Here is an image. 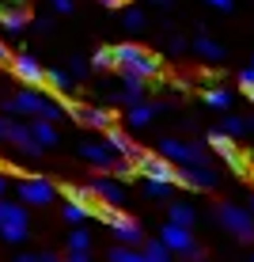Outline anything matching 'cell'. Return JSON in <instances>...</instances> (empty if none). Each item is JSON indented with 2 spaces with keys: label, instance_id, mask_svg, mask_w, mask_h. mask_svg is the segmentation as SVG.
<instances>
[{
  "label": "cell",
  "instance_id": "6",
  "mask_svg": "<svg viewBox=\"0 0 254 262\" xmlns=\"http://www.w3.org/2000/svg\"><path fill=\"white\" fill-rule=\"evenodd\" d=\"M205 141H209V148H213V152H220L224 167H232L235 175H250V160L243 156L239 148H235V137H228L220 125H216V129H209V133H205Z\"/></svg>",
  "mask_w": 254,
  "mask_h": 262
},
{
  "label": "cell",
  "instance_id": "42",
  "mask_svg": "<svg viewBox=\"0 0 254 262\" xmlns=\"http://www.w3.org/2000/svg\"><path fill=\"white\" fill-rule=\"evenodd\" d=\"M152 4H156L159 12H167V8H175V0H152Z\"/></svg>",
  "mask_w": 254,
  "mask_h": 262
},
{
  "label": "cell",
  "instance_id": "9",
  "mask_svg": "<svg viewBox=\"0 0 254 262\" xmlns=\"http://www.w3.org/2000/svg\"><path fill=\"white\" fill-rule=\"evenodd\" d=\"M159 152L171 160L175 167H194V164H209V152L194 141H178V137H163Z\"/></svg>",
  "mask_w": 254,
  "mask_h": 262
},
{
  "label": "cell",
  "instance_id": "32",
  "mask_svg": "<svg viewBox=\"0 0 254 262\" xmlns=\"http://www.w3.org/2000/svg\"><path fill=\"white\" fill-rule=\"evenodd\" d=\"M144 194L152 202H167L171 198V183H159V179H144Z\"/></svg>",
  "mask_w": 254,
  "mask_h": 262
},
{
  "label": "cell",
  "instance_id": "36",
  "mask_svg": "<svg viewBox=\"0 0 254 262\" xmlns=\"http://www.w3.org/2000/svg\"><path fill=\"white\" fill-rule=\"evenodd\" d=\"M239 88H243V92H247V88H254V65L239 72Z\"/></svg>",
  "mask_w": 254,
  "mask_h": 262
},
{
  "label": "cell",
  "instance_id": "26",
  "mask_svg": "<svg viewBox=\"0 0 254 262\" xmlns=\"http://www.w3.org/2000/svg\"><path fill=\"white\" fill-rule=\"evenodd\" d=\"M141 251H144V258H148V262H171V255H175L163 239H144Z\"/></svg>",
  "mask_w": 254,
  "mask_h": 262
},
{
  "label": "cell",
  "instance_id": "30",
  "mask_svg": "<svg viewBox=\"0 0 254 262\" xmlns=\"http://www.w3.org/2000/svg\"><path fill=\"white\" fill-rule=\"evenodd\" d=\"M65 251H91V232L87 228H72L65 239Z\"/></svg>",
  "mask_w": 254,
  "mask_h": 262
},
{
  "label": "cell",
  "instance_id": "47",
  "mask_svg": "<svg viewBox=\"0 0 254 262\" xmlns=\"http://www.w3.org/2000/svg\"><path fill=\"white\" fill-rule=\"evenodd\" d=\"M247 209H250V213H254V194H250V205H247Z\"/></svg>",
  "mask_w": 254,
  "mask_h": 262
},
{
  "label": "cell",
  "instance_id": "37",
  "mask_svg": "<svg viewBox=\"0 0 254 262\" xmlns=\"http://www.w3.org/2000/svg\"><path fill=\"white\" fill-rule=\"evenodd\" d=\"M205 4H209V8H216V12H232L235 0H205Z\"/></svg>",
  "mask_w": 254,
  "mask_h": 262
},
{
  "label": "cell",
  "instance_id": "2",
  "mask_svg": "<svg viewBox=\"0 0 254 262\" xmlns=\"http://www.w3.org/2000/svg\"><path fill=\"white\" fill-rule=\"evenodd\" d=\"M114 61H118L122 72H133V76H144V80L163 76V61L152 50L137 46V42H122V46H114Z\"/></svg>",
  "mask_w": 254,
  "mask_h": 262
},
{
  "label": "cell",
  "instance_id": "27",
  "mask_svg": "<svg viewBox=\"0 0 254 262\" xmlns=\"http://www.w3.org/2000/svg\"><path fill=\"white\" fill-rule=\"evenodd\" d=\"M106 262H148V258H144L141 247H125V243H122V247L106 251Z\"/></svg>",
  "mask_w": 254,
  "mask_h": 262
},
{
  "label": "cell",
  "instance_id": "24",
  "mask_svg": "<svg viewBox=\"0 0 254 262\" xmlns=\"http://www.w3.org/2000/svg\"><path fill=\"white\" fill-rule=\"evenodd\" d=\"M167 221H171V224H182V228H194L197 213L190 209V205H182V202H171V205H167Z\"/></svg>",
  "mask_w": 254,
  "mask_h": 262
},
{
  "label": "cell",
  "instance_id": "49",
  "mask_svg": "<svg viewBox=\"0 0 254 262\" xmlns=\"http://www.w3.org/2000/svg\"><path fill=\"white\" fill-rule=\"evenodd\" d=\"M250 262H254V255H250Z\"/></svg>",
  "mask_w": 254,
  "mask_h": 262
},
{
  "label": "cell",
  "instance_id": "41",
  "mask_svg": "<svg viewBox=\"0 0 254 262\" xmlns=\"http://www.w3.org/2000/svg\"><path fill=\"white\" fill-rule=\"evenodd\" d=\"M0 65H12V53H8L4 42H0Z\"/></svg>",
  "mask_w": 254,
  "mask_h": 262
},
{
  "label": "cell",
  "instance_id": "13",
  "mask_svg": "<svg viewBox=\"0 0 254 262\" xmlns=\"http://www.w3.org/2000/svg\"><path fill=\"white\" fill-rule=\"evenodd\" d=\"M220 175L213 164H194V167H178V186L182 190H216Z\"/></svg>",
  "mask_w": 254,
  "mask_h": 262
},
{
  "label": "cell",
  "instance_id": "35",
  "mask_svg": "<svg viewBox=\"0 0 254 262\" xmlns=\"http://www.w3.org/2000/svg\"><path fill=\"white\" fill-rule=\"evenodd\" d=\"M65 262H95L91 251H65Z\"/></svg>",
  "mask_w": 254,
  "mask_h": 262
},
{
  "label": "cell",
  "instance_id": "4",
  "mask_svg": "<svg viewBox=\"0 0 254 262\" xmlns=\"http://www.w3.org/2000/svg\"><path fill=\"white\" fill-rule=\"evenodd\" d=\"M27 236H31V216H27V205L0 198V239H4V243H23Z\"/></svg>",
  "mask_w": 254,
  "mask_h": 262
},
{
  "label": "cell",
  "instance_id": "5",
  "mask_svg": "<svg viewBox=\"0 0 254 262\" xmlns=\"http://www.w3.org/2000/svg\"><path fill=\"white\" fill-rule=\"evenodd\" d=\"M216 224H220L224 232H232L235 239L254 243V213L250 209H239V205L224 202V205H216Z\"/></svg>",
  "mask_w": 254,
  "mask_h": 262
},
{
  "label": "cell",
  "instance_id": "40",
  "mask_svg": "<svg viewBox=\"0 0 254 262\" xmlns=\"http://www.w3.org/2000/svg\"><path fill=\"white\" fill-rule=\"evenodd\" d=\"M53 12H61V15H68V12H72V0H53Z\"/></svg>",
  "mask_w": 254,
  "mask_h": 262
},
{
  "label": "cell",
  "instance_id": "44",
  "mask_svg": "<svg viewBox=\"0 0 254 262\" xmlns=\"http://www.w3.org/2000/svg\"><path fill=\"white\" fill-rule=\"evenodd\" d=\"M103 8H125V0H103Z\"/></svg>",
  "mask_w": 254,
  "mask_h": 262
},
{
  "label": "cell",
  "instance_id": "45",
  "mask_svg": "<svg viewBox=\"0 0 254 262\" xmlns=\"http://www.w3.org/2000/svg\"><path fill=\"white\" fill-rule=\"evenodd\" d=\"M4 194H8V179L0 175V198H4Z\"/></svg>",
  "mask_w": 254,
  "mask_h": 262
},
{
  "label": "cell",
  "instance_id": "1",
  "mask_svg": "<svg viewBox=\"0 0 254 262\" xmlns=\"http://www.w3.org/2000/svg\"><path fill=\"white\" fill-rule=\"evenodd\" d=\"M4 114H31V118H46V122H57L65 111V103L61 99H46L38 92V88H31V92H19L12 99H4Z\"/></svg>",
  "mask_w": 254,
  "mask_h": 262
},
{
  "label": "cell",
  "instance_id": "22",
  "mask_svg": "<svg viewBox=\"0 0 254 262\" xmlns=\"http://www.w3.org/2000/svg\"><path fill=\"white\" fill-rule=\"evenodd\" d=\"M27 125H31V137L38 141L42 148H53V144L61 141V137H57V129H53V122H46V118H31Z\"/></svg>",
  "mask_w": 254,
  "mask_h": 262
},
{
  "label": "cell",
  "instance_id": "28",
  "mask_svg": "<svg viewBox=\"0 0 254 262\" xmlns=\"http://www.w3.org/2000/svg\"><path fill=\"white\" fill-rule=\"evenodd\" d=\"M201 99L213 106V111H228V106H232V92H224V88H205Z\"/></svg>",
  "mask_w": 254,
  "mask_h": 262
},
{
  "label": "cell",
  "instance_id": "11",
  "mask_svg": "<svg viewBox=\"0 0 254 262\" xmlns=\"http://www.w3.org/2000/svg\"><path fill=\"white\" fill-rule=\"evenodd\" d=\"M61 103H65V111L72 114V118H76L80 125H87V129H114V111H106V106H80V103H72V99H61Z\"/></svg>",
  "mask_w": 254,
  "mask_h": 262
},
{
  "label": "cell",
  "instance_id": "29",
  "mask_svg": "<svg viewBox=\"0 0 254 262\" xmlns=\"http://www.w3.org/2000/svg\"><path fill=\"white\" fill-rule=\"evenodd\" d=\"M91 69H95V72H110V69H118V61H114V46H99V50H95V57H91Z\"/></svg>",
  "mask_w": 254,
  "mask_h": 262
},
{
  "label": "cell",
  "instance_id": "50",
  "mask_svg": "<svg viewBox=\"0 0 254 262\" xmlns=\"http://www.w3.org/2000/svg\"><path fill=\"white\" fill-rule=\"evenodd\" d=\"M250 61H254V57H250Z\"/></svg>",
  "mask_w": 254,
  "mask_h": 262
},
{
  "label": "cell",
  "instance_id": "8",
  "mask_svg": "<svg viewBox=\"0 0 254 262\" xmlns=\"http://www.w3.org/2000/svg\"><path fill=\"white\" fill-rule=\"evenodd\" d=\"M133 171L144 179H159V183H171V186H178V167L171 164L163 152H148V148H141V156H137V164H133Z\"/></svg>",
  "mask_w": 254,
  "mask_h": 262
},
{
  "label": "cell",
  "instance_id": "14",
  "mask_svg": "<svg viewBox=\"0 0 254 262\" xmlns=\"http://www.w3.org/2000/svg\"><path fill=\"white\" fill-rule=\"evenodd\" d=\"M12 76L19 80L23 88H46V69H42L31 53H15L12 57Z\"/></svg>",
  "mask_w": 254,
  "mask_h": 262
},
{
  "label": "cell",
  "instance_id": "43",
  "mask_svg": "<svg viewBox=\"0 0 254 262\" xmlns=\"http://www.w3.org/2000/svg\"><path fill=\"white\" fill-rule=\"evenodd\" d=\"M8 125H12V122H8V118H0V141L8 137Z\"/></svg>",
  "mask_w": 254,
  "mask_h": 262
},
{
  "label": "cell",
  "instance_id": "17",
  "mask_svg": "<svg viewBox=\"0 0 254 262\" xmlns=\"http://www.w3.org/2000/svg\"><path fill=\"white\" fill-rule=\"evenodd\" d=\"M91 190L99 194V202H103V205H114V209H122V205H125V190L114 183V179H106V175L91 179Z\"/></svg>",
  "mask_w": 254,
  "mask_h": 262
},
{
  "label": "cell",
  "instance_id": "18",
  "mask_svg": "<svg viewBox=\"0 0 254 262\" xmlns=\"http://www.w3.org/2000/svg\"><path fill=\"white\" fill-rule=\"evenodd\" d=\"M106 141H110V148H114L122 160L137 164V156H141V144H133V137H129L125 129H118V125H114V129H106Z\"/></svg>",
  "mask_w": 254,
  "mask_h": 262
},
{
  "label": "cell",
  "instance_id": "46",
  "mask_svg": "<svg viewBox=\"0 0 254 262\" xmlns=\"http://www.w3.org/2000/svg\"><path fill=\"white\" fill-rule=\"evenodd\" d=\"M243 95H247V99H250V103H254V88H247V92H243Z\"/></svg>",
  "mask_w": 254,
  "mask_h": 262
},
{
  "label": "cell",
  "instance_id": "38",
  "mask_svg": "<svg viewBox=\"0 0 254 262\" xmlns=\"http://www.w3.org/2000/svg\"><path fill=\"white\" fill-rule=\"evenodd\" d=\"M42 262H65V255H57V251H38Z\"/></svg>",
  "mask_w": 254,
  "mask_h": 262
},
{
  "label": "cell",
  "instance_id": "12",
  "mask_svg": "<svg viewBox=\"0 0 254 262\" xmlns=\"http://www.w3.org/2000/svg\"><path fill=\"white\" fill-rule=\"evenodd\" d=\"M15 190H19V202L23 205H38V209H46L53 198H57V186H53L50 179H38V175H27Z\"/></svg>",
  "mask_w": 254,
  "mask_h": 262
},
{
  "label": "cell",
  "instance_id": "48",
  "mask_svg": "<svg viewBox=\"0 0 254 262\" xmlns=\"http://www.w3.org/2000/svg\"><path fill=\"white\" fill-rule=\"evenodd\" d=\"M250 129H254V118H250Z\"/></svg>",
  "mask_w": 254,
  "mask_h": 262
},
{
  "label": "cell",
  "instance_id": "15",
  "mask_svg": "<svg viewBox=\"0 0 254 262\" xmlns=\"http://www.w3.org/2000/svg\"><path fill=\"white\" fill-rule=\"evenodd\" d=\"M31 23V4L27 0H0V27L4 31H27Z\"/></svg>",
  "mask_w": 254,
  "mask_h": 262
},
{
  "label": "cell",
  "instance_id": "3",
  "mask_svg": "<svg viewBox=\"0 0 254 262\" xmlns=\"http://www.w3.org/2000/svg\"><path fill=\"white\" fill-rule=\"evenodd\" d=\"M95 216H103V224L118 236V243H125V247H144V232H141V224L133 221L129 213H122V209H114V205H103V202H99Z\"/></svg>",
  "mask_w": 254,
  "mask_h": 262
},
{
  "label": "cell",
  "instance_id": "23",
  "mask_svg": "<svg viewBox=\"0 0 254 262\" xmlns=\"http://www.w3.org/2000/svg\"><path fill=\"white\" fill-rule=\"evenodd\" d=\"M194 53H197V57H205V61H224V46H220V42H213L209 34H197V38H194Z\"/></svg>",
  "mask_w": 254,
  "mask_h": 262
},
{
  "label": "cell",
  "instance_id": "39",
  "mask_svg": "<svg viewBox=\"0 0 254 262\" xmlns=\"http://www.w3.org/2000/svg\"><path fill=\"white\" fill-rule=\"evenodd\" d=\"M12 262H42V258H38V251H23V255H15Z\"/></svg>",
  "mask_w": 254,
  "mask_h": 262
},
{
  "label": "cell",
  "instance_id": "33",
  "mask_svg": "<svg viewBox=\"0 0 254 262\" xmlns=\"http://www.w3.org/2000/svg\"><path fill=\"white\" fill-rule=\"evenodd\" d=\"M122 23H125V31H141V27H144V15L137 12V8H125V12H122Z\"/></svg>",
  "mask_w": 254,
  "mask_h": 262
},
{
  "label": "cell",
  "instance_id": "34",
  "mask_svg": "<svg viewBox=\"0 0 254 262\" xmlns=\"http://www.w3.org/2000/svg\"><path fill=\"white\" fill-rule=\"evenodd\" d=\"M87 69H91V61H84V57H72V61H68V72H72L76 80L87 76Z\"/></svg>",
  "mask_w": 254,
  "mask_h": 262
},
{
  "label": "cell",
  "instance_id": "31",
  "mask_svg": "<svg viewBox=\"0 0 254 262\" xmlns=\"http://www.w3.org/2000/svg\"><path fill=\"white\" fill-rule=\"evenodd\" d=\"M220 129L228 133V137H243V133L250 129V118H239V114H228V118L220 122Z\"/></svg>",
  "mask_w": 254,
  "mask_h": 262
},
{
  "label": "cell",
  "instance_id": "20",
  "mask_svg": "<svg viewBox=\"0 0 254 262\" xmlns=\"http://www.w3.org/2000/svg\"><path fill=\"white\" fill-rule=\"evenodd\" d=\"M95 209H99V205H87V202H76V198H65V205H61V216H65L68 228H80L87 216H95Z\"/></svg>",
  "mask_w": 254,
  "mask_h": 262
},
{
  "label": "cell",
  "instance_id": "21",
  "mask_svg": "<svg viewBox=\"0 0 254 262\" xmlns=\"http://www.w3.org/2000/svg\"><path fill=\"white\" fill-rule=\"evenodd\" d=\"M159 111H163L159 103H137V106H129V118L125 122H129L133 129H144V125H152V118H156Z\"/></svg>",
  "mask_w": 254,
  "mask_h": 262
},
{
  "label": "cell",
  "instance_id": "25",
  "mask_svg": "<svg viewBox=\"0 0 254 262\" xmlns=\"http://www.w3.org/2000/svg\"><path fill=\"white\" fill-rule=\"evenodd\" d=\"M72 80H76V76H72V72H65V69H46V88H53L57 95H65V92H68Z\"/></svg>",
  "mask_w": 254,
  "mask_h": 262
},
{
  "label": "cell",
  "instance_id": "16",
  "mask_svg": "<svg viewBox=\"0 0 254 262\" xmlns=\"http://www.w3.org/2000/svg\"><path fill=\"white\" fill-rule=\"evenodd\" d=\"M4 141L15 144V148H19L23 156H31V160L42 156V144L31 137V125H23V122H12V125H8V137H4Z\"/></svg>",
  "mask_w": 254,
  "mask_h": 262
},
{
  "label": "cell",
  "instance_id": "7",
  "mask_svg": "<svg viewBox=\"0 0 254 262\" xmlns=\"http://www.w3.org/2000/svg\"><path fill=\"white\" fill-rule=\"evenodd\" d=\"M80 156H84L87 164L103 167V171H122V175H129V171H133V164L118 156L106 137H103V141H84V144H80Z\"/></svg>",
  "mask_w": 254,
  "mask_h": 262
},
{
  "label": "cell",
  "instance_id": "19",
  "mask_svg": "<svg viewBox=\"0 0 254 262\" xmlns=\"http://www.w3.org/2000/svg\"><path fill=\"white\" fill-rule=\"evenodd\" d=\"M114 99H118V103H125V106H137V103H144V76L122 72V92H118Z\"/></svg>",
  "mask_w": 254,
  "mask_h": 262
},
{
  "label": "cell",
  "instance_id": "10",
  "mask_svg": "<svg viewBox=\"0 0 254 262\" xmlns=\"http://www.w3.org/2000/svg\"><path fill=\"white\" fill-rule=\"evenodd\" d=\"M159 239L167 243L175 255H182V258H190V262H205V251L194 243V232L190 228H182V224H163V232H159Z\"/></svg>",
  "mask_w": 254,
  "mask_h": 262
}]
</instances>
